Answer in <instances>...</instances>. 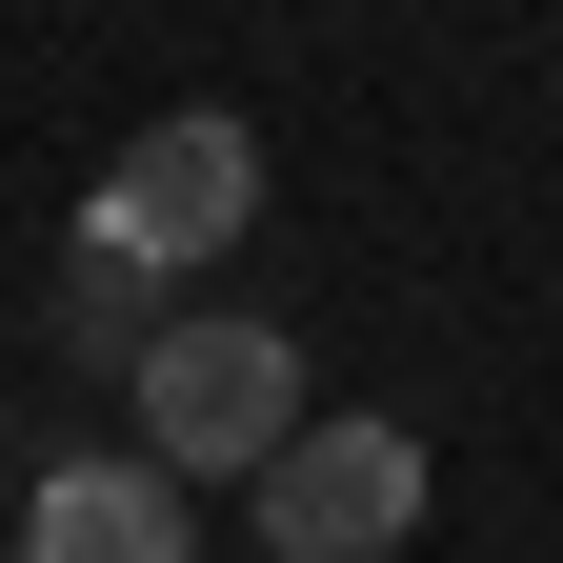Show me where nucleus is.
Instances as JSON below:
<instances>
[{"label":"nucleus","instance_id":"f257e3e1","mask_svg":"<svg viewBox=\"0 0 563 563\" xmlns=\"http://www.w3.org/2000/svg\"><path fill=\"white\" fill-rule=\"evenodd\" d=\"M121 402H141V463H162V483H222V463L302 443V342L242 322V302H201V322H162L121 363Z\"/></svg>","mask_w":563,"mask_h":563},{"label":"nucleus","instance_id":"f03ea898","mask_svg":"<svg viewBox=\"0 0 563 563\" xmlns=\"http://www.w3.org/2000/svg\"><path fill=\"white\" fill-rule=\"evenodd\" d=\"M242 201H262V141L201 101V121H141L121 162L81 181V262L101 282H162V262H201V242H242Z\"/></svg>","mask_w":563,"mask_h":563},{"label":"nucleus","instance_id":"7ed1b4c3","mask_svg":"<svg viewBox=\"0 0 563 563\" xmlns=\"http://www.w3.org/2000/svg\"><path fill=\"white\" fill-rule=\"evenodd\" d=\"M422 523V443L402 422H302L262 463V563H383Z\"/></svg>","mask_w":563,"mask_h":563},{"label":"nucleus","instance_id":"20e7f679","mask_svg":"<svg viewBox=\"0 0 563 563\" xmlns=\"http://www.w3.org/2000/svg\"><path fill=\"white\" fill-rule=\"evenodd\" d=\"M21 563H201V543H181V483L162 463H60L41 523H21Z\"/></svg>","mask_w":563,"mask_h":563}]
</instances>
